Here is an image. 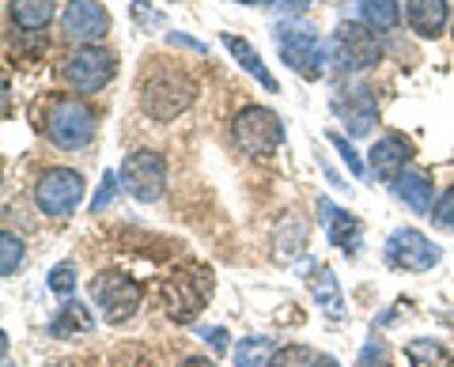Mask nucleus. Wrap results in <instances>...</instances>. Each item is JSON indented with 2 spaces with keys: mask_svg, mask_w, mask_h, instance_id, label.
<instances>
[{
  "mask_svg": "<svg viewBox=\"0 0 454 367\" xmlns=\"http://www.w3.org/2000/svg\"><path fill=\"white\" fill-rule=\"evenodd\" d=\"M212 292H216V277H212L208 265H186V269L170 273L163 280V292H160L167 318L178 322V326H186V322H193L208 307Z\"/></svg>",
  "mask_w": 454,
  "mask_h": 367,
  "instance_id": "nucleus-1",
  "label": "nucleus"
},
{
  "mask_svg": "<svg viewBox=\"0 0 454 367\" xmlns=\"http://www.w3.org/2000/svg\"><path fill=\"white\" fill-rule=\"evenodd\" d=\"M193 98H197V83L186 73H178V68H163V73L148 76L145 88H140V106H145L152 121H175L193 106Z\"/></svg>",
  "mask_w": 454,
  "mask_h": 367,
  "instance_id": "nucleus-2",
  "label": "nucleus"
},
{
  "mask_svg": "<svg viewBox=\"0 0 454 367\" xmlns=\"http://www.w3.org/2000/svg\"><path fill=\"white\" fill-rule=\"evenodd\" d=\"M231 140L250 160H269L284 144V125L269 106H243L231 121Z\"/></svg>",
  "mask_w": 454,
  "mask_h": 367,
  "instance_id": "nucleus-3",
  "label": "nucleus"
},
{
  "mask_svg": "<svg viewBox=\"0 0 454 367\" xmlns=\"http://www.w3.org/2000/svg\"><path fill=\"white\" fill-rule=\"evenodd\" d=\"M325 50L340 73H364V68H375L382 61V42L379 35H372L367 23H340L333 38L325 42Z\"/></svg>",
  "mask_w": 454,
  "mask_h": 367,
  "instance_id": "nucleus-4",
  "label": "nucleus"
},
{
  "mask_svg": "<svg viewBox=\"0 0 454 367\" xmlns=\"http://www.w3.org/2000/svg\"><path fill=\"white\" fill-rule=\"evenodd\" d=\"M277 38V53L280 61L292 68L295 76L303 80H322L325 76V61H330V50L315 31H295V27H273Z\"/></svg>",
  "mask_w": 454,
  "mask_h": 367,
  "instance_id": "nucleus-5",
  "label": "nucleus"
},
{
  "mask_svg": "<svg viewBox=\"0 0 454 367\" xmlns=\"http://www.w3.org/2000/svg\"><path fill=\"white\" fill-rule=\"evenodd\" d=\"M46 133L57 148L65 152H76V148H88L95 140V114L88 103L80 98H53L50 103V114H46Z\"/></svg>",
  "mask_w": 454,
  "mask_h": 367,
  "instance_id": "nucleus-6",
  "label": "nucleus"
},
{
  "mask_svg": "<svg viewBox=\"0 0 454 367\" xmlns=\"http://www.w3.org/2000/svg\"><path fill=\"white\" fill-rule=\"evenodd\" d=\"M83 190L88 186H83L80 171H73V167H50L35 186V205H38V213H46L53 220H65L80 208Z\"/></svg>",
  "mask_w": 454,
  "mask_h": 367,
  "instance_id": "nucleus-7",
  "label": "nucleus"
},
{
  "mask_svg": "<svg viewBox=\"0 0 454 367\" xmlns=\"http://www.w3.org/2000/svg\"><path fill=\"white\" fill-rule=\"evenodd\" d=\"M91 300L98 307V315H103L110 326H121V322H129L140 307V285L133 277H125L118 269H103L95 280H91Z\"/></svg>",
  "mask_w": 454,
  "mask_h": 367,
  "instance_id": "nucleus-8",
  "label": "nucleus"
},
{
  "mask_svg": "<svg viewBox=\"0 0 454 367\" xmlns=\"http://www.w3.org/2000/svg\"><path fill=\"white\" fill-rule=\"evenodd\" d=\"M121 186L129 197H137V201H160L163 190H167V163H163V155L160 152H152V148H140V152H129L125 155V163H121Z\"/></svg>",
  "mask_w": 454,
  "mask_h": 367,
  "instance_id": "nucleus-9",
  "label": "nucleus"
},
{
  "mask_svg": "<svg viewBox=\"0 0 454 367\" xmlns=\"http://www.w3.org/2000/svg\"><path fill=\"white\" fill-rule=\"evenodd\" d=\"M439 258H443V250H439L432 238L424 231H417V228H397L387 238V262L394 265V269L428 273V269L439 265Z\"/></svg>",
  "mask_w": 454,
  "mask_h": 367,
  "instance_id": "nucleus-10",
  "label": "nucleus"
},
{
  "mask_svg": "<svg viewBox=\"0 0 454 367\" xmlns=\"http://www.w3.org/2000/svg\"><path fill=\"white\" fill-rule=\"evenodd\" d=\"M114 76H118V58L103 46H80L73 58L65 61V80L83 95L103 91Z\"/></svg>",
  "mask_w": 454,
  "mask_h": 367,
  "instance_id": "nucleus-11",
  "label": "nucleus"
},
{
  "mask_svg": "<svg viewBox=\"0 0 454 367\" xmlns=\"http://www.w3.org/2000/svg\"><path fill=\"white\" fill-rule=\"evenodd\" d=\"M61 35L91 46V42L110 35V12L98 0H68L61 16Z\"/></svg>",
  "mask_w": 454,
  "mask_h": 367,
  "instance_id": "nucleus-12",
  "label": "nucleus"
},
{
  "mask_svg": "<svg viewBox=\"0 0 454 367\" xmlns=\"http://www.w3.org/2000/svg\"><path fill=\"white\" fill-rule=\"evenodd\" d=\"M333 114L345 121V129L352 137H367L372 133V125L379 118V103H375V91L356 83V88H340L333 95Z\"/></svg>",
  "mask_w": 454,
  "mask_h": 367,
  "instance_id": "nucleus-13",
  "label": "nucleus"
},
{
  "mask_svg": "<svg viewBox=\"0 0 454 367\" xmlns=\"http://www.w3.org/2000/svg\"><path fill=\"white\" fill-rule=\"evenodd\" d=\"M409 155H413L409 140H405V137H397V133H387V137H379V140H375L372 152H367V171L394 186V182L409 171Z\"/></svg>",
  "mask_w": 454,
  "mask_h": 367,
  "instance_id": "nucleus-14",
  "label": "nucleus"
},
{
  "mask_svg": "<svg viewBox=\"0 0 454 367\" xmlns=\"http://www.w3.org/2000/svg\"><path fill=\"white\" fill-rule=\"evenodd\" d=\"M318 220H322V228H325L330 246H337L340 254H360L364 228H360V220L352 216L348 208H337L330 197H318Z\"/></svg>",
  "mask_w": 454,
  "mask_h": 367,
  "instance_id": "nucleus-15",
  "label": "nucleus"
},
{
  "mask_svg": "<svg viewBox=\"0 0 454 367\" xmlns=\"http://www.w3.org/2000/svg\"><path fill=\"white\" fill-rule=\"evenodd\" d=\"M394 197L402 201L409 213H432L435 208V186H432V175L428 171H417V167H409V171L394 182Z\"/></svg>",
  "mask_w": 454,
  "mask_h": 367,
  "instance_id": "nucleus-16",
  "label": "nucleus"
},
{
  "mask_svg": "<svg viewBox=\"0 0 454 367\" xmlns=\"http://www.w3.org/2000/svg\"><path fill=\"white\" fill-rule=\"evenodd\" d=\"M405 20L420 38H439L450 23V4L447 0H405Z\"/></svg>",
  "mask_w": 454,
  "mask_h": 367,
  "instance_id": "nucleus-17",
  "label": "nucleus"
},
{
  "mask_svg": "<svg viewBox=\"0 0 454 367\" xmlns=\"http://www.w3.org/2000/svg\"><path fill=\"white\" fill-rule=\"evenodd\" d=\"M310 295H315V303L322 307L325 318H345V295H340V285L330 265H310Z\"/></svg>",
  "mask_w": 454,
  "mask_h": 367,
  "instance_id": "nucleus-18",
  "label": "nucleus"
},
{
  "mask_svg": "<svg viewBox=\"0 0 454 367\" xmlns=\"http://www.w3.org/2000/svg\"><path fill=\"white\" fill-rule=\"evenodd\" d=\"M95 330V315L80 300H65L61 310L50 318V337H61V341H73V337H83Z\"/></svg>",
  "mask_w": 454,
  "mask_h": 367,
  "instance_id": "nucleus-19",
  "label": "nucleus"
},
{
  "mask_svg": "<svg viewBox=\"0 0 454 367\" xmlns=\"http://www.w3.org/2000/svg\"><path fill=\"white\" fill-rule=\"evenodd\" d=\"M223 50H227V53H231V58H235V65H239V68H243V73H250L254 80H258V83H262V88H265V91H277V80H273V73H269V68H265V61H262V53H258V50H254V46H250V42H247V38H239V35H223Z\"/></svg>",
  "mask_w": 454,
  "mask_h": 367,
  "instance_id": "nucleus-20",
  "label": "nucleus"
},
{
  "mask_svg": "<svg viewBox=\"0 0 454 367\" xmlns=\"http://www.w3.org/2000/svg\"><path fill=\"white\" fill-rule=\"evenodd\" d=\"M303 243H307V220L295 216V213H288V216H284L277 228H273V258H277V262H292L295 254L303 250Z\"/></svg>",
  "mask_w": 454,
  "mask_h": 367,
  "instance_id": "nucleus-21",
  "label": "nucleus"
},
{
  "mask_svg": "<svg viewBox=\"0 0 454 367\" xmlns=\"http://www.w3.org/2000/svg\"><path fill=\"white\" fill-rule=\"evenodd\" d=\"M57 12V0H12V20L23 31H42Z\"/></svg>",
  "mask_w": 454,
  "mask_h": 367,
  "instance_id": "nucleus-22",
  "label": "nucleus"
},
{
  "mask_svg": "<svg viewBox=\"0 0 454 367\" xmlns=\"http://www.w3.org/2000/svg\"><path fill=\"white\" fill-rule=\"evenodd\" d=\"M273 356H277L273 337H262V333L243 337V341L235 345V367H269Z\"/></svg>",
  "mask_w": 454,
  "mask_h": 367,
  "instance_id": "nucleus-23",
  "label": "nucleus"
},
{
  "mask_svg": "<svg viewBox=\"0 0 454 367\" xmlns=\"http://www.w3.org/2000/svg\"><path fill=\"white\" fill-rule=\"evenodd\" d=\"M360 16L372 31H394L402 20V4L397 0H360Z\"/></svg>",
  "mask_w": 454,
  "mask_h": 367,
  "instance_id": "nucleus-24",
  "label": "nucleus"
},
{
  "mask_svg": "<svg viewBox=\"0 0 454 367\" xmlns=\"http://www.w3.org/2000/svg\"><path fill=\"white\" fill-rule=\"evenodd\" d=\"M405 352H409V363L413 367H454L450 352L439 341H432V337H417V341H409Z\"/></svg>",
  "mask_w": 454,
  "mask_h": 367,
  "instance_id": "nucleus-25",
  "label": "nucleus"
},
{
  "mask_svg": "<svg viewBox=\"0 0 454 367\" xmlns=\"http://www.w3.org/2000/svg\"><path fill=\"white\" fill-rule=\"evenodd\" d=\"M20 262H23V238L4 231V235H0V273L12 277L20 269Z\"/></svg>",
  "mask_w": 454,
  "mask_h": 367,
  "instance_id": "nucleus-26",
  "label": "nucleus"
},
{
  "mask_svg": "<svg viewBox=\"0 0 454 367\" xmlns=\"http://www.w3.org/2000/svg\"><path fill=\"white\" fill-rule=\"evenodd\" d=\"M315 360H318L315 348H307V345H288V348L277 352L269 367H315Z\"/></svg>",
  "mask_w": 454,
  "mask_h": 367,
  "instance_id": "nucleus-27",
  "label": "nucleus"
},
{
  "mask_svg": "<svg viewBox=\"0 0 454 367\" xmlns=\"http://www.w3.org/2000/svg\"><path fill=\"white\" fill-rule=\"evenodd\" d=\"M46 285H50V292H57V295H73V292H76V265H73V262L53 265Z\"/></svg>",
  "mask_w": 454,
  "mask_h": 367,
  "instance_id": "nucleus-28",
  "label": "nucleus"
},
{
  "mask_svg": "<svg viewBox=\"0 0 454 367\" xmlns=\"http://www.w3.org/2000/svg\"><path fill=\"white\" fill-rule=\"evenodd\" d=\"M432 223H435L439 231H450V235H454V190H447V193L435 201V208H432Z\"/></svg>",
  "mask_w": 454,
  "mask_h": 367,
  "instance_id": "nucleus-29",
  "label": "nucleus"
},
{
  "mask_svg": "<svg viewBox=\"0 0 454 367\" xmlns=\"http://www.w3.org/2000/svg\"><path fill=\"white\" fill-rule=\"evenodd\" d=\"M330 144L340 152V160H345V167H348V171L352 175H356V178H364L367 175V167H364V160H360V155L356 152H352V144H348V140L345 137H340V133H330Z\"/></svg>",
  "mask_w": 454,
  "mask_h": 367,
  "instance_id": "nucleus-30",
  "label": "nucleus"
},
{
  "mask_svg": "<svg viewBox=\"0 0 454 367\" xmlns=\"http://www.w3.org/2000/svg\"><path fill=\"white\" fill-rule=\"evenodd\" d=\"M114 193H118V178H114L110 171L103 175V186H98V193H95V201H91V213L98 216V213H103V208L114 201Z\"/></svg>",
  "mask_w": 454,
  "mask_h": 367,
  "instance_id": "nucleus-31",
  "label": "nucleus"
},
{
  "mask_svg": "<svg viewBox=\"0 0 454 367\" xmlns=\"http://www.w3.org/2000/svg\"><path fill=\"white\" fill-rule=\"evenodd\" d=\"M360 367H387V345H382V341L367 345L364 356H360Z\"/></svg>",
  "mask_w": 454,
  "mask_h": 367,
  "instance_id": "nucleus-32",
  "label": "nucleus"
},
{
  "mask_svg": "<svg viewBox=\"0 0 454 367\" xmlns=\"http://www.w3.org/2000/svg\"><path fill=\"white\" fill-rule=\"evenodd\" d=\"M269 8H277L280 16H303V12L310 8V0H273Z\"/></svg>",
  "mask_w": 454,
  "mask_h": 367,
  "instance_id": "nucleus-33",
  "label": "nucleus"
},
{
  "mask_svg": "<svg viewBox=\"0 0 454 367\" xmlns=\"http://www.w3.org/2000/svg\"><path fill=\"white\" fill-rule=\"evenodd\" d=\"M133 20H140L145 27H160L163 23V16H155V12L148 8V0H137V4H133Z\"/></svg>",
  "mask_w": 454,
  "mask_h": 367,
  "instance_id": "nucleus-34",
  "label": "nucleus"
},
{
  "mask_svg": "<svg viewBox=\"0 0 454 367\" xmlns=\"http://www.w3.org/2000/svg\"><path fill=\"white\" fill-rule=\"evenodd\" d=\"M205 341L212 345V348H216V352H227V330H205Z\"/></svg>",
  "mask_w": 454,
  "mask_h": 367,
  "instance_id": "nucleus-35",
  "label": "nucleus"
},
{
  "mask_svg": "<svg viewBox=\"0 0 454 367\" xmlns=\"http://www.w3.org/2000/svg\"><path fill=\"white\" fill-rule=\"evenodd\" d=\"M170 42H178V46H190V50H197V53H205V42H193V38H186V35H167Z\"/></svg>",
  "mask_w": 454,
  "mask_h": 367,
  "instance_id": "nucleus-36",
  "label": "nucleus"
},
{
  "mask_svg": "<svg viewBox=\"0 0 454 367\" xmlns=\"http://www.w3.org/2000/svg\"><path fill=\"white\" fill-rule=\"evenodd\" d=\"M178 367H216L212 360H205V356H190V360H182Z\"/></svg>",
  "mask_w": 454,
  "mask_h": 367,
  "instance_id": "nucleus-37",
  "label": "nucleus"
},
{
  "mask_svg": "<svg viewBox=\"0 0 454 367\" xmlns=\"http://www.w3.org/2000/svg\"><path fill=\"white\" fill-rule=\"evenodd\" d=\"M235 4H247V8H265V4H273V0H235Z\"/></svg>",
  "mask_w": 454,
  "mask_h": 367,
  "instance_id": "nucleus-38",
  "label": "nucleus"
},
{
  "mask_svg": "<svg viewBox=\"0 0 454 367\" xmlns=\"http://www.w3.org/2000/svg\"><path fill=\"white\" fill-rule=\"evenodd\" d=\"M315 367H340V363H337L333 356H318V360H315Z\"/></svg>",
  "mask_w": 454,
  "mask_h": 367,
  "instance_id": "nucleus-39",
  "label": "nucleus"
}]
</instances>
